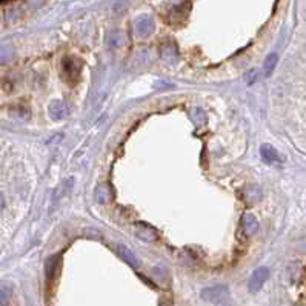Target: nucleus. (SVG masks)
<instances>
[{"label": "nucleus", "mask_w": 306, "mask_h": 306, "mask_svg": "<svg viewBox=\"0 0 306 306\" xmlns=\"http://www.w3.org/2000/svg\"><path fill=\"white\" fill-rule=\"evenodd\" d=\"M135 235L139 237L140 240L146 242V243H151V242H155L157 240V231L153 228L151 225H148L145 222H137L135 223Z\"/></svg>", "instance_id": "39448f33"}, {"label": "nucleus", "mask_w": 306, "mask_h": 306, "mask_svg": "<svg viewBox=\"0 0 306 306\" xmlns=\"http://www.w3.org/2000/svg\"><path fill=\"white\" fill-rule=\"evenodd\" d=\"M48 111H49L51 118H54V120H60V118H63L68 114V110L62 100H53L49 103Z\"/></svg>", "instance_id": "9d476101"}, {"label": "nucleus", "mask_w": 306, "mask_h": 306, "mask_svg": "<svg viewBox=\"0 0 306 306\" xmlns=\"http://www.w3.org/2000/svg\"><path fill=\"white\" fill-rule=\"evenodd\" d=\"M240 226H242V230L245 231L246 235H254L255 232L260 230V223H259V220L255 219L252 214H245L242 217Z\"/></svg>", "instance_id": "1a4fd4ad"}, {"label": "nucleus", "mask_w": 306, "mask_h": 306, "mask_svg": "<svg viewBox=\"0 0 306 306\" xmlns=\"http://www.w3.org/2000/svg\"><path fill=\"white\" fill-rule=\"evenodd\" d=\"M125 42H126V37L120 29H114V31L108 33V36H106V45H110V46L120 48L125 45Z\"/></svg>", "instance_id": "9b49d317"}, {"label": "nucleus", "mask_w": 306, "mask_h": 306, "mask_svg": "<svg viewBox=\"0 0 306 306\" xmlns=\"http://www.w3.org/2000/svg\"><path fill=\"white\" fill-rule=\"evenodd\" d=\"M260 155H262V159L263 162L266 163H269V165H275V163H282V157L280 154L277 153V150L269 145V143H263L260 146Z\"/></svg>", "instance_id": "0eeeda50"}, {"label": "nucleus", "mask_w": 306, "mask_h": 306, "mask_svg": "<svg viewBox=\"0 0 306 306\" xmlns=\"http://www.w3.org/2000/svg\"><path fill=\"white\" fill-rule=\"evenodd\" d=\"M269 279V269L266 268V266H260V268L255 269L252 274H251V277L248 280V289L249 292L255 294V292H259L262 288H263V285L265 282Z\"/></svg>", "instance_id": "7ed1b4c3"}, {"label": "nucleus", "mask_w": 306, "mask_h": 306, "mask_svg": "<svg viewBox=\"0 0 306 306\" xmlns=\"http://www.w3.org/2000/svg\"><path fill=\"white\" fill-rule=\"evenodd\" d=\"M3 208H5V197L2 192H0V212L3 211Z\"/></svg>", "instance_id": "f3484780"}, {"label": "nucleus", "mask_w": 306, "mask_h": 306, "mask_svg": "<svg viewBox=\"0 0 306 306\" xmlns=\"http://www.w3.org/2000/svg\"><path fill=\"white\" fill-rule=\"evenodd\" d=\"M83 234H85V235H96V237H102L100 234H98V232H97L96 230H93V228H88V231H85Z\"/></svg>", "instance_id": "dca6fc26"}, {"label": "nucleus", "mask_w": 306, "mask_h": 306, "mask_svg": "<svg viewBox=\"0 0 306 306\" xmlns=\"http://www.w3.org/2000/svg\"><path fill=\"white\" fill-rule=\"evenodd\" d=\"M200 295H202V299L205 302L220 303V302H223L226 297H228L230 291H228V286H225V285H215V286H211V288H205Z\"/></svg>", "instance_id": "f03ea898"}, {"label": "nucleus", "mask_w": 306, "mask_h": 306, "mask_svg": "<svg viewBox=\"0 0 306 306\" xmlns=\"http://www.w3.org/2000/svg\"><path fill=\"white\" fill-rule=\"evenodd\" d=\"M277 62H279V57H277V54H274V53L265 58V63H263V74H265V77H269L272 74V71L275 70V66H277Z\"/></svg>", "instance_id": "f8f14e48"}, {"label": "nucleus", "mask_w": 306, "mask_h": 306, "mask_svg": "<svg viewBox=\"0 0 306 306\" xmlns=\"http://www.w3.org/2000/svg\"><path fill=\"white\" fill-rule=\"evenodd\" d=\"M11 57H13L11 48H8V46H2V48H0V62L5 63V62H8Z\"/></svg>", "instance_id": "2eb2a0df"}, {"label": "nucleus", "mask_w": 306, "mask_h": 306, "mask_svg": "<svg viewBox=\"0 0 306 306\" xmlns=\"http://www.w3.org/2000/svg\"><path fill=\"white\" fill-rule=\"evenodd\" d=\"M134 29H135V34L145 38L148 36H151L154 31H155V23L153 20V17L150 16H143L140 17L139 20H135V25H134Z\"/></svg>", "instance_id": "20e7f679"}, {"label": "nucleus", "mask_w": 306, "mask_h": 306, "mask_svg": "<svg viewBox=\"0 0 306 306\" xmlns=\"http://www.w3.org/2000/svg\"><path fill=\"white\" fill-rule=\"evenodd\" d=\"M29 3H31L33 6H40L43 3V0H29Z\"/></svg>", "instance_id": "a211bd4d"}, {"label": "nucleus", "mask_w": 306, "mask_h": 306, "mask_svg": "<svg viewBox=\"0 0 306 306\" xmlns=\"http://www.w3.org/2000/svg\"><path fill=\"white\" fill-rule=\"evenodd\" d=\"M82 62L76 57H66L63 60V77L68 80L70 85L77 83L78 74H80Z\"/></svg>", "instance_id": "f257e3e1"}, {"label": "nucleus", "mask_w": 306, "mask_h": 306, "mask_svg": "<svg viewBox=\"0 0 306 306\" xmlns=\"http://www.w3.org/2000/svg\"><path fill=\"white\" fill-rule=\"evenodd\" d=\"M115 251L118 254V257H120L122 260H125L128 265L131 266V268H140V260L137 259V255L128 248V246L125 245H115Z\"/></svg>", "instance_id": "423d86ee"}, {"label": "nucleus", "mask_w": 306, "mask_h": 306, "mask_svg": "<svg viewBox=\"0 0 306 306\" xmlns=\"http://www.w3.org/2000/svg\"><path fill=\"white\" fill-rule=\"evenodd\" d=\"M105 190V185H102L100 188L97 190V200L100 202V203H106L108 200H110V197H111V194H110V191H103Z\"/></svg>", "instance_id": "ddd939ff"}, {"label": "nucleus", "mask_w": 306, "mask_h": 306, "mask_svg": "<svg viewBox=\"0 0 306 306\" xmlns=\"http://www.w3.org/2000/svg\"><path fill=\"white\" fill-rule=\"evenodd\" d=\"M163 56H165V58H166L168 62L175 60V57H177V54H175V48H174L172 45H168V46L163 49Z\"/></svg>", "instance_id": "4468645a"}, {"label": "nucleus", "mask_w": 306, "mask_h": 306, "mask_svg": "<svg viewBox=\"0 0 306 306\" xmlns=\"http://www.w3.org/2000/svg\"><path fill=\"white\" fill-rule=\"evenodd\" d=\"M243 200L246 205L254 206L262 200V190L257 185H248L243 192Z\"/></svg>", "instance_id": "6e6552de"}]
</instances>
